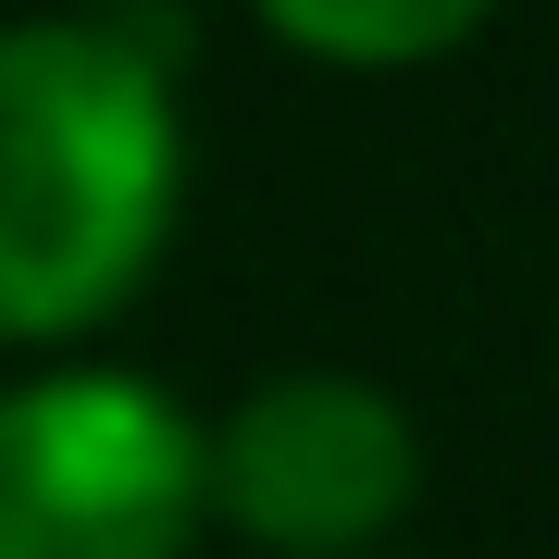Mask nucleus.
<instances>
[{"instance_id": "f257e3e1", "label": "nucleus", "mask_w": 559, "mask_h": 559, "mask_svg": "<svg viewBox=\"0 0 559 559\" xmlns=\"http://www.w3.org/2000/svg\"><path fill=\"white\" fill-rule=\"evenodd\" d=\"M175 200V100L112 13L0 25V336L112 299Z\"/></svg>"}, {"instance_id": "f03ea898", "label": "nucleus", "mask_w": 559, "mask_h": 559, "mask_svg": "<svg viewBox=\"0 0 559 559\" xmlns=\"http://www.w3.org/2000/svg\"><path fill=\"white\" fill-rule=\"evenodd\" d=\"M212 498V436L150 373L0 385V559H175Z\"/></svg>"}, {"instance_id": "7ed1b4c3", "label": "nucleus", "mask_w": 559, "mask_h": 559, "mask_svg": "<svg viewBox=\"0 0 559 559\" xmlns=\"http://www.w3.org/2000/svg\"><path fill=\"white\" fill-rule=\"evenodd\" d=\"M423 436L373 373L299 360V373H261L212 436V498L274 547H360L373 522L411 510Z\"/></svg>"}, {"instance_id": "20e7f679", "label": "nucleus", "mask_w": 559, "mask_h": 559, "mask_svg": "<svg viewBox=\"0 0 559 559\" xmlns=\"http://www.w3.org/2000/svg\"><path fill=\"white\" fill-rule=\"evenodd\" d=\"M261 25L299 50H360V62H399V50H448L473 25V0H261Z\"/></svg>"}]
</instances>
